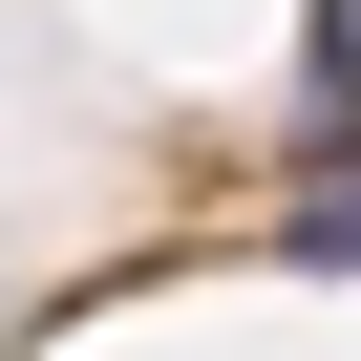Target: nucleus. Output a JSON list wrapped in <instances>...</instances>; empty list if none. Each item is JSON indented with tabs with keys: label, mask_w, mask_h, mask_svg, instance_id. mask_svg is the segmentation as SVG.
Here are the masks:
<instances>
[{
	"label": "nucleus",
	"mask_w": 361,
	"mask_h": 361,
	"mask_svg": "<svg viewBox=\"0 0 361 361\" xmlns=\"http://www.w3.org/2000/svg\"><path fill=\"white\" fill-rule=\"evenodd\" d=\"M298 128H319V149L361 128V0H319V22H298Z\"/></svg>",
	"instance_id": "obj_1"
}]
</instances>
